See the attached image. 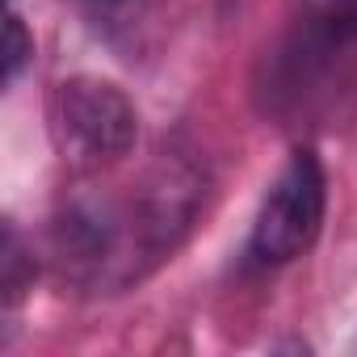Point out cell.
Listing matches in <instances>:
<instances>
[{
  "instance_id": "obj_5",
  "label": "cell",
  "mask_w": 357,
  "mask_h": 357,
  "mask_svg": "<svg viewBox=\"0 0 357 357\" xmlns=\"http://www.w3.org/2000/svg\"><path fill=\"white\" fill-rule=\"evenodd\" d=\"M22 261H26V252H22V240H17V231L13 227H5V303L13 307L17 298H22Z\"/></svg>"
},
{
  "instance_id": "obj_2",
  "label": "cell",
  "mask_w": 357,
  "mask_h": 357,
  "mask_svg": "<svg viewBox=\"0 0 357 357\" xmlns=\"http://www.w3.org/2000/svg\"><path fill=\"white\" fill-rule=\"evenodd\" d=\"M51 139L63 160L80 168H101L122 160L139 139V114L122 89L109 80L76 76L51 97Z\"/></svg>"
},
{
  "instance_id": "obj_4",
  "label": "cell",
  "mask_w": 357,
  "mask_h": 357,
  "mask_svg": "<svg viewBox=\"0 0 357 357\" xmlns=\"http://www.w3.org/2000/svg\"><path fill=\"white\" fill-rule=\"evenodd\" d=\"M30 55H34V38L26 34V22L17 13H9L5 17V84H13L22 76V68L30 63Z\"/></svg>"
},
{
  "instance_id": "obj_1",
  "label": "cell",
  "mask_w": 357,
  "mask_h": 357,
  "mask_svg": "<svg viewBox=\"0 0 357 357\" xmlns=\"http://www.w3.org/2000/svg\"><path fill=\"white\" fill-rule=\"evenodd\" d=\"M328 211V176L311 147L290 151L282 172L273 176L269 194L261 198L252 236H248V261L257 269H278L298 261L324 227Z\"/></svg>"
},
{
  "instance_id": "obj_3",
  "label": "cell",
  "mask_w": 357,
  "mask_h": 357,
  "mask_svg": "<svg viewBox=\"0 0 357 357\" xmlns=\"http://www.w3.org/2000/svg\"><path fill=\"white\" fill-rule=\"evenodd\" d=\"M303 43L315 55H332L357 38V0H303Z\"/></svg>"
}]
</instances>
